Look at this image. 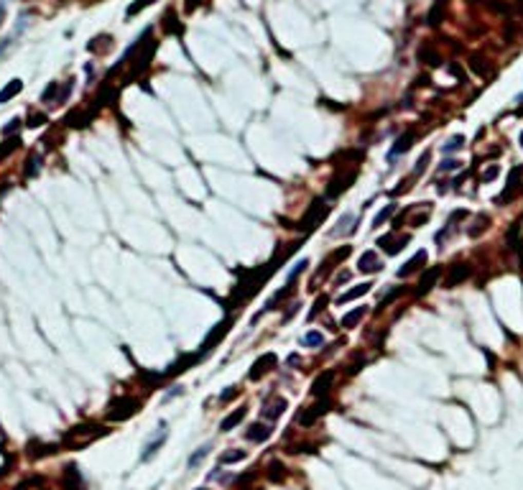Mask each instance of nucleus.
<instances>
[{"label": "nucleus", "mask_w": 523, "mask_h": 490, "mask_svg": "<svg viewBox=\"0 0 523 490\" xmlns=\"http://www.w3.org/2000/svg\"><path fill=\"white\" fill-rule=\"evenodd\" d=\"M138 409H141V398H136V396H123V398H118V401L110 404L107 416L113 421H125V419H130Z\"/></svg>", "instance_id": "1"}, {"label": "nucleus", "mask_w": 523, "mask_h": 490, "mask_svg": "<svg viewBox=\"0 0 523 490\" xmlns=\"http://www.w3.org/2000/svg\"><path fill=\"white\" fill-rule=\"evenodd\" d=\"M210 449H212V444H204V447H199V449H197V452H194V455L189 457V467H197V465H199V462H202V460H204V457L210 455Z\"/></svg>", "instance_id": "28"}, {"label": "nucleus", "mask_w": 523, "mask_h": 490, "mask_svg": "<svg viewBox=\"0 0 523 490\" xmlns=\"http://www.w3.org/2000/svg\"><path fill=\"white\" fill-rule=\"evenodd\" d=\"M240 460H245V449H230V452H222L220 465H235Z\"/></svg>", "instance_id": "25"}, {"label": "nucleus", "mask_w": 523, "mask_h": 490, "mask_svg": "<svg viewBox=\"0 0 523 490\" xmlns=\"http://www.w3.org/2000/svg\"><path fill=\"white\" fill-rule=\"evenodd\" d=\"M44 123H46V115H31L26 125H28V128H39V125H44Z\"/></svg>", "instance_id": "36"}, {"label": "nucleus", "mask_w": 523, "mask_h": 490, "mask_svg": "<svg viewBox=\"0 0 523 490\" xmlns=\"http://www.w3.org/2000/svg\"><path fill=\"white\" fill-rule=\"evenodd\" d=\"M28 164H31V166H26V174H28V176H33V174H36V169L41 166V158H39V156H31V161H28Z\"/></svg>", "instance_id": "37"}, {"label": "nucleus", "mask_w": 523, "mask_h": 490, "mask_svg": "<svg viewBox=\"0 0 523 490\" xmlns=\"http://www.w3.org/2000/svg\"><path fill=\"white\" fill-rule=\"evenodd\" d=\"M306 266H309V261H306V258H304V261H299V263H296V266L291 268V274H289V283H294V279L299 276V274L304 271V268H306Z\"/></svg>", "instance_id": "34"}, {"label": "nucleus", "mask_w": 523, "mask_h": 490, "mask_svg": "<svg viewBox=\"0 0 523 490\" xmlns=\"http://www.w3.org/2000/svg\"><path fill=\"white\" fill-rule=\"evenodd\" d=\"M470 274H472V268H470L467 263H454V266L449 268L447 279H444V286H447V288H454L457 283L470 279Z\"/></svg>", "instance_id": "4"}, {"label": "nucleus", "mask_w": 523, "mask_h": 490, "mask_svg": "<svg viewBox=\"0 0 523 490\" xmlns=\"http://www.w3.org/2000/svg\"><path fill=\"white\" fill-rule=\"evenodd\" d=\"M370 286H373V283H358V286H352L350 291H345V294H342L337 301H340V304H347V301H352V299H358V296L368 294V291H370Z\"/></svg>", "instance_id": "19"}, {"label": "nucleus", "mask_w": 523, "mask_h": 490, "mask_svg": "<svg viewBox=\"0 0 523 490\" xmlns=\"http://www.w3.org/2000/svg\"><path fill=\"white\" fill-rule=\"evenodd\" d=\"M235 396H237V388H235V386H230L225 393H220V401H222V404H227V401H232Z\"/></svg>", "instance_id": "39"}, {"label": "nucleus", "mask_w": 523, "mask_h": 490, "mask_svg": "<svg viewBox=\"0 0 523 490\" xmlns=\"http://www.w3.org/2000/svg\"><path fill=\"white\" fill-rule=\"evenodd\" d=\"M454 169H459V161H457V158H447V161L442 164V171H454Z\"/></svg>", "instance_id": "41"}, {"label": "nucleus", "mask_w": 523, "mask_h": 490, "mask_svg": "<svg viewBox=\"0 0 523 490\" xmlns=\"http://www.w3.org/2000/svg\"><path fill=\"white\" fill-rule=\"evenodd\" d=\"M21 89H23V82H21V79H10V82H8V84L0 89V105H3V102H8V100H13V97H15Z\"/></svg>", "instance_id": "16"}, {"label": "nucleus", "mask_w": 523, "mask_h": 490, "mask_svg": "<svg viewBox=\"0 0 523 490\" xmlns=\"http://www.w3.org/2000/svg\"><path fill=\"white\" fill-rule=\"evenodd\" d=\"M393 212H396V205H385L383 210H380V212H378V214H375V220H373V227H380V225H383L385 220H390V217H393Z\"/></svg>", "instance_id": "26"}, {"label": "nucleus", "mask_w": 523, "mask_h": 490, "mask_svg": "<svg viewBox=\"0 0 523 490\" xmlns=\"http://www.w3.org/2000/svg\"><path fill=\"white\" fill-rule=\"evenodd\" d=\"M327 304H329V299H327V296H316V301H314V309L309 312V319H314V317H316V314H319V312H322V309H324Z\"/></svg>", "instance_id": "30"}, {"label": "nucleus", "mask_w": 523, "mask_h": 490, "mask_svg": "<svg viewBox=\"0 0 523 490\" xmlns=\"http://www.w3.org/2000/svg\"><path fill=\"white\" fill-rule=\"evenodd\" d=\"M242 419H245V409H235L232 414H227V416L222 419L220 429H222V431H230V429H235V426H237Z\"/></svg>", "instance_id": "21"}, {"label": "nucleus", "mask_w": 523, "mask_h": 490, "mask_svg": "<svg viewBox=\"0 0 523 490\" xmlns=\"http://www.w3.org/2000/svg\"><path fill=\"white\" fill-rule=\"evenodd\" d=\"M284 409H286V401H284V398H276V401H271V404L263 406V416L273 421V419H278V416L284 414Z\"/></svg>", "instance_id": "17"}, {"label": "nucleus", "mask_w": 523, "mask_h": 490, "mask_svg": "<svg viewBox=\"0 0 523 490\" xmlns=\"http://www.w3.org/2000/svg\"><path fill=\"white\" fill-rule=\"evenodd\" d=\"M148 3H153V0H138V3H133L130 8H128V15H133V13H138L141 8H146Z\"/></svg>", "instance_id": "40"}, {"label": "nucleus", "mask_w": 523, "mask_h": 490, "mask_svg": "<svg viewBox=\"0 0 523 490\" xmlns=\"http://www.w3.org/2000/svg\"><path fill=\"white\" fill-rule=\"evenodd\" d=\"M54 92H57V82H54V84H51V87H49V89L44 92V97H41V100H44V102H49V100L54 97Z\"/></svg>", "instance_id": "43"}, {"label": "nucleus", "mask_w": 523, "mask_h": 490, "mask_svg": "<svg viewBox=\"0 0 523 490\" xmlns=\"http://www.w3.org/2000/svg\"><path fill=\"white\" fill-rule=\"evenodd\" d=\"M488 225H490V217H488V214H477L475 222L467 227V235H470V238H480V235L488 230Z\"/></svg>", "instance_id": "15"}, {"label": "nucleus", "mask_w": 523, "mask_h": 490, "mask_svg": "<svg viewBox=\"0 0 523 490\" xmlns=\"http://www.w3.org/2000/svg\"><path fill=\"white\" fill-rule=\"evenodd\" d=\"M3 15H5V5L0 3V23H3Z\"/></svg>", "instance_id": "44"}, {"label": "nucleus", "mask_w": 523, "mask_h": 490, "mask_svg": "<svg viewBox=\"0 0 523 490\" xmlns=\"http://www.w3.org/2000/svg\"><path fill=\"white\" fill-rule=\"evenodd\" d=\"M352 222H355V217H352V214H342V217H340V227L334 230V235H337V232H342L345 227H347V230H352Z\"/></svg>", "instance_id": "33"}, {"label": "nucleus", "mask_w": 523, "mask_h": 490, "mask_svg": "<svg viewBox=\"0 0 523 490\" xmlns=\"http://www.w3.org/2000/svg\"><path fill=\"white\" fill-rule=\"evenodd\" d=\"M521 146H523V133H521Z\"/></svg>", "instance_id": "45"}, {"label": "nucleus", "mask_w": 523, "mask_h": 490, "mask_svg": "<svg viewBox=\"0 0 523 490\" xmlns=\"http://www.w3.org/2000/svg\"><path fill=\"white\" fill-rule=\"evenodd\" d=\"M355 179H358V169H350V171H345V174H337V176L329 182V187H327V197H340L345 189L352 187Z\"/></svg>", "instance_id": "2"}, {"label": "nucleus", "mask_w": 523, "mask_h": 490, "mask_svg": "<svg viewBox=\"0 0 523 490\" xmlns=\"http://www.w3.org/2000/svg\"><path fill=\"white\" fill-rule=\"evenodd\" d=\"M276 360H278V357H276L273 352H266L263 357H258L255 365H253V370H250V380H258L263 373H268V370L276 365Z\"/></svg>", "instance_id": "7"}, {"label": "nucleus", "mask_w": 523, "mask_h": 490, "mask_svg": "<svg viewBox=\"0 0 523 490\" xmlns=\"http://www.w3.org/2000/svg\"><path fill=\"white\" fill-rule=\"evenodd\" d=\"M197 490H207V488H197Z\"/></svg>", "instance_id": "46"}, {"label": "nucleus", "mask_w": 523, "mask_h": 490, "mask_svg": "<svg viewBox=\"0 0 523 490\" xmlns=\"http://www.w3.org/2000/svg\"><path fill=\"white\" fill-rule=\"evenodd\" d=\"M414 136H416V133H414V131H408V133H403L401 138L396 140V146L390 148V158H396V156H401L403 151H408V148H411V143H414Z\"/></svg>", "instance_id": "18"}, {"label": "nucleus", "mask_w": 523, "mask_h": 490, "mask_svg": "<svg viewBox=\"0 0 523 490\" xmlns=\"http://www.w3.org/2000/svg\"><path fill=\"white\" fill-rule=\"evenodd\" d=\"M62 483H64V490H79V485H82V478H79V470H77L74 465H69V467L64 470Z\"/></svg>", "instance_id": "13"}, {"label": "nucleus", "mask_w": 523, "mask_h": 490, "mask_svg": "<svg viewBox=\"0 0 523 490\" xmlns=\"http://www.w3.org/2000/svg\"><path fill=\"white\" fill-rule=\"evenodd\" d=\"M18 128H21V120H18V118H13V120H10V123H8V125L3 128V136L8 138V136H13V133H15Z\"/></svg>", "instance_id": "35"}, {"label": "nucleus", "mask_w": 523, "mask_h": 490, "mask_svg": "<svg viewBox=\"0 0 523 490\" xmlns=\"http://www.w3.org/2000/svg\"><path fill=\"white\" fill-rule=\"evenodd\" d=\"M408 235H401V238H390V235H385V238H380L378 240V245L388 253V256H396V253H401L403 250V245H408Z\"/></svg>", "instance_id": "5"}, {"label": "nucleus", "mask_w": 523, "mask_h": 490, "mask_svg": "<svg viewBox=\"0 0 523 490\" xmlns=\"http://www.w3.org/2000/svg\"><path fill=\"white\" fill-rule=\"evenodd\" d=\"M327 409H329V401H319V404L309 406V409H306L304 414H299V419H296V421H299L301 426H311V424L319 419V416H322V414H324Z\"/></svg>", "instance_id": "6"}, {"label": "nucleus", "mask_w": 523, "mask_h": 490, "mask_svg": "<svg viewBox=\"0 0 523 490\" xmlns=\"http://www.w3.org/2000/svg\"><path fill=\"white\" fill-rule=\"evenodd\" d=\"M462 146H464V138H462V136H454V138H449L447 143H444L442 151H444V153H454V151H459Z\"/></svg>", "instance_id": "29"}, {"label": "nucleus", "mask_w": 523, "mask_h": 490, "mask_svg": "<svg viewBox=\"0 0 523 490\" xmlns=\"http://www.w3.org/2000/svg\"><path fill=\"white\" fill-rule=\"evenodd\" d=\"M225 332H227V322H220V324H217V327H215V330H212V332L207 335V340H204V345H202V348H204L202 352H210V350H212V345H215V342H217V340L222 337Z\"/></svg>", "instance_id": "22"}, {"label": "nucleus", "mask_w": 523, "mask_h": 490, "mask_svg": "<svg viewBox=\"0 0 523 490\" xmlns=\"http://www.w3.org/2000/svg\"><path fill=\"white\" fill-rule=\"evenodd\" d=\"M495 176H498V166H490V169L482 174V182H493Z\"/></svg>", "instance_id": "42"}, {"label": "nucleus", "mask_w": 523, "mask_h": 490, "mask_svg": "<svg viewBox=\"0 0 523 490\" xmlns=\"http://www.w3.org/2000/svg\"><path fill=\"white\" fill-rule=\"evenodd\" d=\"M18 146H21V138H18V136H10V138L3 140V143H0V161H3V158H8V156H10V153H13Z\"/></svg>", "instance_id": "24"}, {"label": "nucleus", "mask_w": 523, "mask_h": 490, "mask_svg": "<svg viewBox=\"0 0 523 490\" xmlns=\"http://www.w3.org/2000/svg\"><path fill=\"white\" fill-rule=\"evenodd\" d=\"M426 261H429L426 250H419V253H416V256H414V258H411V261L403 266V268H398V276H401V279H403V276H411V274H414V271H419V268L426 263Z\"/></svg>", "instance_id": "12"}, {"label": "nucleus", "mask_w": 523, "mask_h": 490, "mask_svg": "<svg viewBox=\"0 0 523 490\" xmlns=\"http://www.w3.org/2000/svg\"><path fill=\"white\" fill-rule=\"evenodd\" d=\"M439 279V268H429V274H424L421 276V283H419V291L416 294H424V291H429L432 286H434V281Z\"/></svg>", "instance_id": "23"}, {"label": "nucleus", "mask_w": 523, "mask_h": 490, "mask_svg": "<svg viewBox=\"0 0 523 490\" xmlns=\"http://www.w3.org/2000/svg\"><path fill=\"white\" fill-rule=\"evenodd\" d=\"M429 158H432V153H429V151L419 156V161H416V169H414V174H416V176H419V174H421V171L426 169V164H429Z\"/></svg>", "instance_id": "32"}, {"label": "nucleus", "mask_w": 523, "mask_h": 490, "mask_svg": "<svg viewBox=\"0 0 523 490\" xmlns=\"http://www.w3.org/2000/svg\"><path fill=\"white\" fill-rule=\"evenodd\" d=\"M363 274H378L380 268H383V263H380V258L375 256L373 250H365L363 256H360V266H358Z\"/></svg>", "instance_id": "10"}, {"label": "nucleus", "mask_w": 523, "mask_h": 490, "mask_svg": "<svg viewBox=\"0 0 523 490\" xmlns=\"http://www.w3.org/2000/svg\"><path fill=\"white\" fill-rule=\"evenodd\" d=\"M327 214V205L322 202V199H314L311 202V207H309V212L301 217V230H311V227H316L319 222H322V217Z\"/></svg>", "instance_id": "3"}, {"label": "nucleus", "mask_w": 523, "mask_h": 490, "mask_svg": "<svg viewBox=\"0 0 523 490\" xmlns=\"http://www.w3.org/2000/svg\"><path fill=\"white\" fill-rule=\"evenodd\" d=\"M332 380H334V373H332V370L322 373V375L311 383V393H314V396H327L329 388H332Z\"/></svg>", "instance_id": "11"}, {"label": "nucleus", "mask_w": 523, "mask_h": 490, "mask_svg": "<svg viewBox=\"0 0 523 490\" xmlns=\"http://www.w3.org/2000/svg\"><path fill=\"white\" fill-rule=\"evenodd\" d=\"M268 434H271V429H268L266 424H253V426L245 431V437H248L250 442H263V439H268Z\"/></svg>", "instance_id": "20"}, {"label": "nucleus", "mask_w": 523, "mask_h": 490, "mask_svg": "<svg viewBox=\"0 0 523 490\" xmlns=\"http://www.w3.org/2000/svg\"><path fill=\"white\" fill-rule=\"evenodd\" d=\"M322 342H324V335L316 332V330H311V332L304 335V345H306V348H319Z\"/></svg>", "instance_id": "27"}, {"label": "nucleus", "mask_w": 523, "mask_h": 490, "mask_svg": "<svg viewBox=\"0 0 523 490\" xmlns=\"http://www.w3.org/2000/svg\"><path fill=\"white\" fill-rule=\"evenodd\" d=\"M163 439H166V421H161V431H158V437H156L153 442H148V444H146V449L141 452V462H148L151 457H153V455L161 449Z\"/></svg>", "instance_id": "9"}, {"label": "nucleus", "mask_w": 523, "mask_h": 490, "mask_svg": "<svg viewBox=\"0 0 523 490\" xmlns=\"http://www.w3.org/2000/svg\"><path fill=\"white\" fill-rule=\"evenodd\" d=\"M521 179H523V169H521V166H516V169L511 171V179H508V187H506V192H503V194L498 197V202H500V205H503L506 199H511V197H513V194H516V192L521 189Z\"/></svg>", "instance_id": "8"}, {"label": "nucleus", "mask_w": 523, "mask_h": 490, "mask_svg": "<svg viewBox=\"0 0 523 490\" xmlns=\"http://www.w3.org/2000/svg\"><path fill=\"white\" fill-rule=\"evenodd\" d=\"M365 306H358V309H352V312H347L345 317H342V322H340V327H345V330H352V327H358V322L365 317Z\"/></svg>", "instance_id": "14"}, {"label": "nucleus", "mask_w": 523, "mask_h": 490, "mask_svg": "<svg viewBox=\"0 0 523 490\" xmlns=\"http://www.w3.org/2000/svg\"><path fill=\"white\" fill-rule=\"evenodd\" d=\"M281 470H286V467H281V462H271V470H268V478L271 480H281L286 473H281Z\"/></svg>", "instance_id": "31"}, {"label": "nucleus", "mask_w": 523, "mask_h": 490, "mask_svg": "<svg viewBox=\"0 0 523 490\" xmlns=\"http://www.w3.org/2000/svg\"><path fill=\"white\" fill-rule=\"evenodd\" d=\"M506 240H508V245H511V248H516V245H518V225H513V227H511V232H508V238H506Z\"/></svg>", "instance_id": "38"}]
</instances>
